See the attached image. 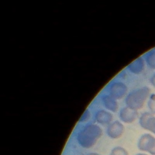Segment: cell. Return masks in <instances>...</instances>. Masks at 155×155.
Here are the masks:
<instances>
[{"mask_svg": "<svg viewBox=\"0 0 155 155\" xmlns=\"http://www.w3.org/2000/svg\"><path fill=\"white\" fill-rule=\"evenodd\" d=\"M102 135V130L98 125H86L78 134L77 142L84 148H90L95 145Z\"/></svg>", "mask_w": 155, "mask_h": 155, "instance_id": "6da1fadb", "label": "cell"}, {"mask_svg": "<svg viewBox=\"0 0 155 155\" xmlns=\"http://www.w3.org/2000/svg\"><path fill=\"white\" fill-rule=\"evenodd\" d=\"M150 93V89L143 87L136 89L130 93L125 99V104L127 107L137 110L141 108L145 102Z\"/></svg>", "mask_w": 155, "mask_h": 155, "instance_id": "7a4b0ae2", "label": "cell"}, {"mask_svg": "<svg viewBox=\"0 0 155 155\" xmlns=\"http://www.w3.org/2000/svg\"><path fill=\"white\" fill-rule=\"evenodd\" d=\"M137 147L140 151L155 155V138L150 134L142 135L138 140Z\"/></svg>", "mask_w": 155, "mask_h": 155, "instance_id": "3957f363", "label": "cell"}, {"mask_svg": "<svg viewBox=\"0 0 155 155\" xmlns=\"http://www.w3.org/2000/svg\"><path fill=\"white\" fill-rule=\"evenodd\" d=\"M124 132V127L123 124L118 121L112 122L107 126L106 133L107 136L113 139H116L122 136Z\"/></svg>", "mask_w": 155, "mask_h": 155, "instance_id": "277c9868", "label": "cell"}, {"mask_svg": "<svg viewBox=\"0 0 155 155\" xmlns=\"http://www.w3.org/2000/svg\"><path fill=\"white\" fill-rule=\"evenodd\" d=\"M119 118L124 123L130 124L134 122L138 116L137 110H133L128 107L122 108L119 111Z\"/></svg>", "mask_w": 155, "mask_h": 155, "instance_id": "5b68a950", "label": "cell"}, {"mask_svg": "<svg viewBox=\"0 0 155 155\" xmlns=\"http://www.w3.org/2000/svg\"><path fill=\"white\" fill-rule=\"evenodd\" d=\"M126 85L120 82H116L112 84L109 88L110 96L115 99H119L123 97L127 93Z\"/></svg>", "mask_w": 155, "mask_h": 155, "instance_id": "8992f818", "label": "cell"}, {"mask_svg": "<svg viewBox=\"0 0 155 155\" xmlns=\"http://www.w3.org/2000/svg\"><path fill=\"white\" fill-rule=\"evenodd\" d=\"M139 124L143 128L155 134V117L150 113H143L139 118Z\"/></svg>", "mask_w": 155, "mask_h": 155, "instance_id": "52a82bcc", "label": "cell"}, {"mask_svg": "<svg viewBox=\"0 0 155 155\" xmlns=\"http://www.w3.org/2000/svg\"><path fill=\"white\" fill-rule=\"evenodd\" d=\"M95 119L99 124L108 126L112 122L113 115L110 111L99 110L96 113Z\"/></svg>", "mask_w": 155, "mask_h": 155, "instance_id": "ba28073f", "label": "cell"}, {"mask_svg": "<svg viewBox=\"0 0 155 155\" xmlns=\"http://www.w3.org/2000/svg\"><path fill=\"white\" fill-rule=\"evenodd\" d=\"M104 107L107 110L111 112H116L118 108V104L116 99L110 95H105L102 97Z\"/></svg>", "mask_w": 155, "mask_h": 155, "instance_id": "9c48e42d", "label": "cell"}, {"mask_svg": "<svg viewBox=\"0 0 155 155\" xmlns=\"http://www.w3.org/2000/svg\"><path fill=\"white\" fill-rule=\"evenodd\" d=\"M143 61L141 58H138L132 62L128 66L129 70L133 73H139L143 69Z\"/></svg>", "mask_w": 155, "mask_h": 155, "instance_id": "30bf717a", "label": "cell"}, {"mask_svg": "<svg viewBox=\"0 0 155 155\" xmlns=\"http://www.w3.org/2000/svg\"><path fill=\"white\" fill-rule=\"evenodd\" d=\"M145 60L149 67L155 68V50L147 53Z\"/></svg>", "mask_w": 155, "mask_h": 155, "instance_id": "8fae6325", "label": "cell"}, {"mask_svg": "<svg viewBox=\"0 0 155 155\" xmlns=\"http://www.w3.org/2000/svg\"><path fill=\"white\" fill-rule=\"evenodd\" d=\"M110 155H128V153L124 147L116 146L111 149Z\"/></svg>", "mask_w": 155, "mask_h": 155, "instance_id": "7c38bea8", "label": "cell"}, {"mask_svg": "<svg viewBox=\"0 0 155 155\" xmlns=\"http://www.w3.org/2000/svg\"><path fill=\"white\" fill-rule=\"evenodd\" d=\"M148 106L150 111L155 114V94L151 95L148 102Z\"/></svg>", "mask_w": 155, "mask_h": 155, "instance_id": "4fadbf2b", "label": "cell"}, {"mask_svg": "<svg viewBox=\"0 0 155 155\" xmlns=\"http://www.w3.org/2000/svg\"><path fill=\"white\" fill-rule=\"evenodd\" d=\"M90 117V113L88 110H86L84 113L82 114L81 118L79 119V122H84L89 119Z\"/></svg>", "mask_w": 155, "mask_h": 155, "instance_id": "5bb4252c", "label": "cell"}, {"mask_svg": "<svg viewBox=\"0 0 155 155\" xmlns=\"http://www.w3.org/2000/svg\"><path fill=\"white\" fill-rule=\"evenodd\" d=\"M151 82L152 85L155 87V73L152 76L151 79Z\"/></svg>", "mask_w": 155, "mask_h": 155, "instance_id": "9a60e30c", "label": "cell"}, {"mask_svg": "<svg viewBox=\"0 0 155 155\" xmlns=\"http://www.w3.org/2000/svg\"><path fill=\"white\" fill-rule=\"evenodd\" d=\"M86 155H102L98 153H96V152H90L87 153Z\"/></svg>", "mask_w": 155, "mask_h": 155, "instance_id": "2e32d148", "label": "cell"}, {"mask_svg": "<svg viewBox=\"0 0 155 155\" xmlns=\"http://www.w3.org/2000/svg\"><path fill=\"white\" fill-rule=\"evenodd\" d=\"M136 155H147V154H143V153H137V154H136Z\"/></svg>", "mask_w": 155, "mask_h": 155, "instance_id": "e0dca14e", "label": "cell"}]
</instances>
